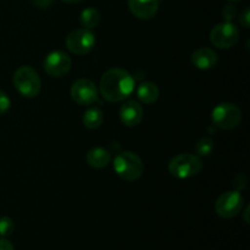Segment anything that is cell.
<instances>
[{
    "label": "cell",
    "instance_id": "6da1fadb",
    "mask_svg": "<svg viewBox=\"0 0 250 250\" xmlns=\"http://www.w3.org/2000/svg\"><path fill=\"white\" fill-rule=\"evenodd\" d=\"M134 84L131 73L122 68H111L100 80V93L107 102L119 103L132 94Z\"/></svg>",
    "mask_w": 250,
    "mask_h": 250
},
{
    "label": "cell",
    "instance_id": "7a4b0ae2",
    "mask_svg": "<svg viewBox=\"0 0 250 250\" xmlns=\"http://www.w3.org/2000/svg\"><path fill=\"white\" fill-rule=\"evenodd\" d=\"M15 88L24 98H36L41 93L42 81L37 71L31 66L17 68L12 77Z\"/></svg>",
    "mask_w": 250,
    "mask_h": 250
},
{
    "label": "cell",
    "instance_id": "3957f363",
    "mask_svg": "<svg viewBox=\"0 0 250 250\" xmlns=\"http://www.w3.org/2000/svg\"><path fill=\"white\" fill-rule=\"evenodd\" d=\"M115 172L125 181H137L143 175L142 159L132 151H122L114 159Z\"/></svg>",
    "mask_w": 250,
    "mask_h": 250
},
{
    "label": "cell",
    "instance_id": "277c9868",
    "mask_svg": "<svg viewBox=\"0 0 250 250\" xmlns=\"http://www.w3.org/2000/svg\"><path fill=\"white\" fill-rule=\"evenodd\" d=\"M203 170V163L197 155L180 154L172 158L168 163V172L176 178L187 180L197 176Z\"/></svg>",
    "mask_w": 250,
    "mask_h": 250
},
{
    "label": "cell",
    "instance_id": "5b68a950",
    "mask_svg": "<svg viewBox=\"0 0 250 250\" xmlns=\"http://www.w3.org/2000/svg\"><path fill=\"white\" fill-rule=\"evenodd\" d=\"M211 119L215 126L220 129H233L241 124L242 111L236 104L221 103L211 112Z\"/></svg>",
    "mask_w": 250,
    "mask_h": 250
},
{
    "label": "cell",
    "instance_id": "8992f818",
    "mask_svg": "<svg viewBox=\"0 0 250 250\" xmlns=\"http://www.w3.org/2000/svg\"><path fill=\"white\" fill-rule=\"evenodd\" d=\"M243 197L238 190H229L219 197L215 203V211L222 219H232L241 212Z\"/></svg>",
    "mask_w": 250,
    "mask_h": 250
},
{
    "label": "cell",
    "instance_id": "52a82bcc",
    "mask_svg": "<svg viewBox=\"0 0 250 250\" xmlns=\"http://www.w3.org/2000/svg\"><path fill=\"white\" fill-rule=\"evenodd\" d=\"M95 37L90 29L81 28L71 32L66 38V48L75 55H84L93 50Z\"/></svg>",
    "mask_w": 250,
    "mask_h": 250
},
{
    "label": "cell",
    "instance_id": "ba28073f",
    "mask_svg": "<svg viewBox=\"0 0 250 250\" xmlns=\"http://www.w3.org/2000/svg\"><path fill=\"white\" fill-rule=\"evenodd\" d=\"M239 39V31L231 22L219 23L210 32V41L220 49H229L236 45Z\"/></svg>",
    "mask_w": 250,
    "mask_h": 250
},
{
    "label": "cell",
    "instance_id": "9c48e42d",
    "mask_svg": "<svg viewBox=\"0 0 250 250\" xmlns=\"http://www.w3.org/2000/svg\"><path fill=\"white\" fill-rule=\"evenodd\" d=\"M44 71L51 77H61L68 73L72 66V60L63 51H53L48 54L43 62Z\"/></svg>",
    "mask_w": 250,
    "mask_h": 250
},
{
    "label": "cell",
    "instance_id": "30bf717a",
    "mask_svg": "<svg viewBox=\"0 0 250 250\" xmlns=\"http://www.w3.org/2000/svg\"><path fill=\"white\" fill-rule=\"evenodd\" d=\"M71 98L80 105H92L98 100L97 85L85 78L77 80L71 87Z\"/></svg>",
    "mask_w": 250,
    "mask_h": 250
},
{
    "label": "cell",
    "instance_id": "8fae6325",
    "mask_svg": "<svg viewBox=\"0 0 250 250\" xmlns=\"http://www.w3.org/2000/svg\"><path fill=\"white\" fill-rule=\"evenodd\" d=\"M159 0H128V9L139 20H150L159 10Z\"/></svg>",
    "mask_w": 250,
    "mask_h": 250
},
{
    "label": "cell",
    "instance_id": "7c38bea8",
    "mask_svg": "<svg viewBox=\"0 0 250 250\" xmlns=\"http://www.w3.org/2000/svg\"><path fill=\"white\" fill-rule=\"evenodd\" d=\"M143 107L139 103L131 100L125 103L120 109V120L127 127H134L143 120Z\"/></svg>",
    "mask_w": 250,
    "mask_h": 250
},
{
    "label": "cell",
    "instance_id": "4fadbf2b",
    "mask_svg": "<svg viewBox=\"0 0 250 250\" xmlns=\"http://www.w3.org/2000/svg\"><path fill=\"white\" fill-rule=\"evenodd\" d=\"M190 61L198 70H210L216 66L219 56L212 49L200 48L192 54Z\"/></svg>",
    "mask_w": 250,
    "mask_h": 250
},
{
    "label": "cell",
    "instance_id": "5bb4252c",
    "mask_svg": "<svg viewBox=\"0 0 250 250\" xmlns=\"http://www.w3.org/2000/svg\"><path fill=\"white\" fill-rule=\"evenodd\" d=\"M111 161V155L109 151L104 148H93L88 151L87 154V163L89 166L94 168H104Z\"/></svg>",
    "mask_w": 250,
    "mask_h": 250
},
{
    "label": "cell",
    "instance_id": "9a60e30c",
    "mask_svg": "<svg viewBox=\"0 0 250 250\" xmlns=\"http://www.w3.org/2000/svg\"><path fill=\"white\" fill-rule=\"evenodd\" d=\"M137 95H138V99L144 104H153L159 99L160 90L155 83L143 82L139 84L137 89Z\"/></svg>",
    "mask_w": 250,
    "mask_h": 250
},
{
    "label": "cell",
    "instance_id": "2e32d148",
    "mask_svg": "<svg viewBox=\"0 0 250 250\" xmlns=\"http://www.w3.org/2000/svg\"><path fill=\"white\" fill-rule=\"evenodd\" d=\"M104 114L98 107H90L83 115V125L89 129H97L102 126Z\"/></svg>",
    "mask_w": 250,
    "mask_h": 250
},
{
    "label": "cell",
    "instance_id": "e0dca14e",
    "mask_svg": "<svg viewBox=\"0 0 250 250\" xmlns=\"http://www.w3.org/2000/svg\"><path fill=\"white\" fill-rule=\"evenodd\" d=\"M81 24L83 26V28L85 29H92L94 27L98 26L100 21V14L95 7H87L82 11L80 17Z\"/></svg>",
    "mask_w": 250,
    "mask_h": 250
},
{
    "label": "cell",
    "instance_id": "ac0fdd59",
    "mask_svg": "<svg viewBox=\"0 0 250 250\" xmlns=\"http://www.w3.org/2000/svg\"><path fill=\"white\" fill-rule=\"evenodd\" d=\"M195 150H197L198 155L200 156L210 155L214 150V142L210 138H202L200 141H198L197 146H195Z\"/></svg>",
    "mask_w": 250,
    "mask_h": 250
},
{
    "label": "cell",
    "instance_id": "d6986e66",
    "mask_svg": "<svg viewBox=\"0 0 250 250\" xmlns=\"http://www.w3.org/2000/svg\"><path fill=\"white\" fill-rule=\"evenodd\" d=\"M15 225L10 217H1L0 219V236L1 237H7L14 232Z\"/></svg>",
    "mask_w": 250,
    "mask_h": 250
},
{
    "label": "cell",
    "instance_id": "ffe728a7",
    "mask_svg": "<svg viewBox=\"0 0 250 250\" xmlns=\"http://www.w3.org/2000/svg\"><path fill=\"white\" fill-rule=\"evenodd\" d=\"M10 105H11L10 98L7 97L6 93L0 89V115L6 114L10 109Z\"/></svg>",
    "mask_w": 250,
    "mask_h": 250
},
{
    "label": "cell",
    "instance_id": "44dd1931",
    "mask_svg": "<svg viewBox=\"0 0 250 250\" xmlns=\"http://www.w3.org/2000/svg\"><path fill=\"white\" fill-rule=\"evenodd\" d=\"M236 6H233V5H226V6L224 7V10H222V15H224L225 20H226L227 22H231V20L233 19L234 16H236Z\"/></svg>",
    "mask_w": 250,
    "mask_h": 250
},
{
    "label": "cell",
    "instance_id": "7402d4cb",
    "mask_svg": "<svg viewBox=\"0 0 250 250\" xmlns=\"http://www.w3.org/2000/svg\"><path fill=\"white\" fill-rule=\"evenodd\" d=\"M239 22H241V24L243 27H246V28H248L249 24H250V11L249 9L247 7V9H244L243 11L241 12V15H239Z\"/></svg>",
    "mask_w": 250,
    "mask_h": 250
},
{
    "label": "cell",
    "instance_id": "603a6c76",
    "mask_svg": "<svg viewBox=\"0 0 250 250\" xmlns=\"http://www.w3.org/2000/svg\"><path fill=\"white\" fill-rule=\"evenodd\" d=\"M0 250H15L14 246L6 238H0Z\"/></svg>",
    "mask_w": 250,
    "mask_h": 250
},
{
    "label": "cell",
    "instance_id": "cb8c5ba5",
    "mask_svg": "<svg viewBox=\"0 0 250 250\" xmlns=\"http://www.w3.org/2000/svg\"><path fill=\"white\" fill-rule=\"evenodd\" d=\"M53 2V0H34V4L39 7H48Z\"/></svg>",
    "mask_w": 250,
    "mask_h": 250
},
{
    "label": "cell",
    "instance_id": "d4e9b609",
    "mask_svg": "<svg viewBox=\"0 0 250 250\" xmlns=\"http://www.w3.org/2000/svg\"><path fill=\"white\" fill-rule=\"evenodd\" d=\"M63 2H67V4H77V2H81L82 0H61Z\"/></svg>",
    "mask_w": 250,
    "mask_h": 250
},
{
    "label": "cell",
    "instance_id": "484cf974",
    "mask_svg": "<svg viewBox=\"0 0 250 250\" xmlns=\"http://www.w3.org/2000/svg\"><path fill=\"white\" fill-rule=\"evenodd\" d=\"M248 212H249V207H247V210H246V222L248 224L249 220H248Z\"/></svg>",
    "mask_w": 250,
    "mask_h": 250
},
{
    "label": "cell",
    "instance_id": "4316f807",
    "mask_svg": "<svg viewBox=\"0 0 250 250\" xmlns=\"http://www.w3.org/2000/svg\"><path fill=\"white\" fill-rule=\"evenodd\" d=\"M229 1H231V2H237V1H241V0H229Z\"/></svg>",
    "mask_w": 250,
    "mask_h": 250
}]
</instances>
